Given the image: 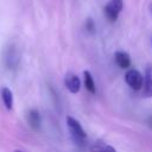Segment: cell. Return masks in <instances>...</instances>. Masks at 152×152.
Segmentation results:
<instances>
[{
	"instance_id": "cell-1",
	"label": "cell",
	"mask_w": 152,
	"mask_h": 152,
	"mask_svg": "<svg viewBox=\"0 0 152 152\" xmlns=\"http://www.w3.org/2000/svg\"><path fill=\"white\" fill-rule=\"evenodd\" d=\"M65 122H66V127H68V131H69L72 140L78 145H84V141L87 139V133L83 129L80 121L76 120L75 118L68 115L65 119Z\"/></svg>"
},
{
	"instance_id": "cell-2",
	"label": "cell",
	"mask_w": 152,
	"mask_h": 152,
	"mask_svg": "<svg viewBox=\"0 0 152 152\" xmlns=\"http://www.w3.org/2000/svg\"><path fill=\"white\" fill-rule=\"evenodd\" d=\"M4 65L11 70V71H14L19 63H20V52L18 50V48L14 45V44H10L6 46V49L4 50Z\"/></svg>"
},
{
	"instance_id": "cell-3",
	"label": "cell",
	"mask_w": 152,
	"mask_h": 152,
	"mask_svg": "<svg viewBox=\"0 0 152 152\" xmlns=\"http://www.w3.org/2000/svg\"><path fill=\"white\" fill-rule=\"evenodd\" d=\"M124 8V1L122 0H109L104 6V15L108 19V21L114 23L116 21L119 13Z\"/></svg>"
},
{
	"instance_id": "cell-4",
	"label": "cell",
	"mask_w": 152,
	"mask_h": 152,
	"mask_svg": "<svg viewBox=\"0 0 152 152\" xmlns=\"http://www.w3.org/2000/svg\"><path fill=\"white\" fill-rule=\"evenodd\" d=\"M125 81L127 83V86L129 88H132L133 90H139L142 88V83H144V76L141 75V72L137 69H129L126 74H125Z\"/></svg>"
},
{
	"instance_id": "cell-5",
	"label": "cell",
	"mask_w": 152,
	"mask_h": 152,
	"mask_svg": "<svg viewBox=\"0 0 152 152\" xmlns=\"http://www.w3.org/2000/svg\"><path fill=\"white\" fill-rule=\"evenodd\" d=\"M64 86L70 93L77 94L81 89V80L76 74L68 72L64 77Z\"/></svg>"
},
{
	"instance_id": "cell-6",
	"label": "cell",
	"mask_w": 152,
	"mask_h": 152,
	"mask_svg": "<svg viewBox=\"0 0 152 152\" xmlns=\"http://www.w3.org/2000/svg\"><path fill=\"white\" fill-rule=\"evenodd\" d=\"M144 97H152V65H147L145 69L144 83H142V91Z\"/></svg>"
},
{
	"instance_id": "cell-7",
	"label": "cell",
	"mask_w": 152,
	"mask_h": 152,
	"mask_svg": "<svg viewBox=\"0 0 152 152\" xmlns=\"http://www.w3.org/2000/svg\"><path fill=\"white\" fill-rule=\"evenodd\" d=\"M114 59H115V63L118 64V66L121 69H127L131 65V57L125 51H116L114 53Z\"/></svg>"
},
{
	"instance_id": "cell-8",
	"label": "cell",
	"mask_w": 152,
	"mask_h": 152,
	"mask_svg": "<svg viewBox=\"0 0 152 152\" xmlns=\"http://www.w3.org/2000/svg\"><path fill=\"white\" fill-rule=\"evenodd\" d=\"M0 95H1V100H2L5 108L7 110H11L13 108V93H12V90L7 87H2L0 90Z\"/></svg>"
},
{
	"instance_id": "cell-9",
	"label": "cell",
	"mask_w": 152,
	"mask_h": 152,
	"mask_svg": "<svg viewBox=\"0 0 152 152\" xmlns=\"http://www.w3.org/2000/svg\"><path fill=\"white\" fill-rule=\"evenodd\" d=\"M27 122L33 129H38L42 124V116L40 113L37 109H31L27 113Z\"/></svg>"
},
{
	"instance_id": "cell-10",
	"label": "cell",
	"mask_w": 152,
	"mask_h": 152,
	"mask_svg": "<svg viewBox=\"0 0 152 152\" xmlns=\"http://www.w3.org/2000/svg\"><path fill=\"white\" fill-rule=\"evenodd\" d=\"M83 78H84V86H86V89H87L90 94H95V93H96L95 82H94V78H93L91 74H90L88 70L83 71Z\"/></svg>"
},
{
	"instance_id": "cell-11",
	"label": "cell",
	"mask_w": 152,
	"mask_h": 152,
	"mask_svg": "<svg viewBox=\"0 0 152 152\" xmlns=\"http://www.w3.org/2000/svg\"><path fill=\"white\" fill-rule=\"evenodd\" d=\"M90 152H116V150L110 145L103 142H96L90 147Z\"/></svg>"
},
{
	"instance_id": "cell-12",
	"label": "cell",
	"mask_w": 152,
	"mask_h": 152,
	"mask_svg": "<svg viewBox=\"0 0 152 152\" xmlns=\"http://www.w3.org/2000/svg\"><path fill=\"white\" fill-rule=\"evenodd\" d=\"M86 28H87V31H88L89 33L95 32V24H94V21H93L90 18L86 21Z\"/></svg>"
},
{
	"instance_id": "cell-13",
	"label": "cell",
	"mask_w": 152,
	"mask_h": 152,
	"mask_svg": "<svg viewBox=\"0 0 152 152\" xmlns=\"http://www.w3.org/2000/svg\"><path fill=\"white\" fill-rule=\"evenodd\" d=\"M14 152H23V151H19V150H17V151H14Z\"/></svg>"
}]
</instances>
